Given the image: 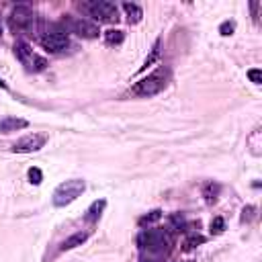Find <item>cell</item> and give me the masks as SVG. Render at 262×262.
<instances>
[{
  "label": "cell",
  "instance_id": "cell-8",
  "mask_svg": "<svg viewBox=\"0 0 262 262\" xmlns=\"http://www.w3.org/2000/svg\"><path fill=\"white\" fill-rule=\"evenodd\" d=\"M45 143H47V135L29 133V135H25V137H20L18 141L12 143V151H16V154H33V151H39Z\"/></svg>",
  "mask_w": 262,
  "mask_h": 262
},
{
  "label": "cell",
  "instance_id": "cell-12",
  "mask_svg": "<svg viewBox=\"0 0 262 262\" xmlns=\"http://www.w3.org/2000/svg\"><path fill=\"white\" fill-rule=\"evenodd\" d=\"M123 10H125V16H127V23L129 25H137L141 18H143V10L139 4L135 2H125L123 4Z\"/></svg>",
  "mask_w": 262,
  "mask_h": 262
},
{
  "label": "cell",
  "instance_id": "cell-2",
  "mask_svg": "<svg viewBox=\"0 0 262 262\" xmlns=\"http://www.w3.org/2000/svg\"><path fill=\"white\" fill-rule=\"evenodd\" d=\"M86 188V182L82 178H72L61 182L55 190H53V205L55 207H66L70 203H74Z\"/></svg>",
  "mask_w": 262,
  "mask_h": 262
},
{
  "label": "cell",
  "instance_id": "cell-14",
  "mask_svg": "<svg viewBox=\"0 0 262 262\" xmlns=\"http://www.w3.org/2000/svg\"><path fill=\"white\" fill-rule=\"evenodd\" d=\"M123 39H125V33L119 31V29H108V31L104 33V41H106V45H121Z\"/></svg>",
  "mask_w": 262,
  "mask_h": 262
},
{
  "label": "cell",
  "instance_id": "cell-15",
  "mask_svg": "<svg viewBox=\"0 0 262 262\" xmlns=\"http://www.w3.org/2000/svg\"><path fill=\"white\" fill-rule=\"evenodd\" d=\"M158 55H160V39H158V41L154 43V47H151V51H149V55L145 57V61H143V66H141V68L137 70V74H141V72H145V70H147V68H149V66H151V63H154L156 59H158Z\"/></svg>",
  "mask_w": 262,
  "mask_h": 262
},
{
  "label": "cell",
  "instance_id": "cell-26",
  "mask_svg": "<svg viewBox=\"0 0 262 262\" xmlns=\"http://www.w3.org/2000/svg\"><path fill=\"white\" fill-rule=\"evenodd\" d=\"M0 35H2V20H0Z\"/></svg>",
  "mask_w": 262,
  "mask_h": 262
},
{
  "label": "cell",
  "instance_id": "cell-23",
  "mask_svg": "<svg viewBox=\"0 0 262 262\" xmlns=\"http://www.w3.org/2000/svg\"><path fill=\"white\" fill-rule=\"evenodd\" d=\"M254 211H256L254 207H246V209L242 211V213H244V215H242V221H250V219L254 217Z\"/></svg>",
  "mask_w": 262,
  "mask_h": 262
},
{
  "label": "cell",
  "instance_id": "cell-1",
  "mask_svg": "<svg viewBox=\"0 0 262 262\" xmlns=\"http://www.w3.org/2000/svg\"><path fill=\"white\" fill-rule=\"evenodd\" d=\"M170 80V70L168 68H158L156 72L147 74L145 78H141L139 82H135L129 90L131 96H139V98H149V96H156L160 94L166 84Z\"/></svg>",
  "mask_w": 262,
  "mask_h": 262
},
{
  "label": "cell",
  "instance_id": "cell-18",
  "mask_svg": "<svg viewBox=\"0 0 262 262\" xmlns=\"http://www.w3.org/2000/svg\"><path fill=\"white\" fill-rule=\"evenodd\" d=\"M27 176H29V180L33 182V184H41V180H43V172L37 168V166H33V168H29V172H27Z\"/></svg>",
  "mask_w": 262,
  "mask_h": 262
},
{
  "label": "cell",
  "instance_id": "cell-21",
  "mask_svg": "<svg viewBox=\"0 0 262 262\" xmlns=\"http://www.w3.org/2000/svg\"><path fill=\"white\" fill-rule=\"evenodd\" d=\"M248 78H250V82L260 84V82H262V70H260V68H252V70H248Z\"/></svg>",
  "mask_w": 262,
  "mask_h": 262
},
{
  "label": "cell",
  "instance_id": "cell-4",
  "mask_svg": "<svg viewBox=\"0 0 262 262\" xmlns=\"http://www.w3.org/2000/svg\"><path fill=\"white\" fill-rule=\"evenodd\" d=\"M14 55H16V59H18L29 72H41V70H45V66H47L45 57L37 55V53L31 49V45L25 43V41H16V43H14Z\"/></svg>",
  "mask_w": 262,
  "mask_h": 262
},
{
  "label": "cell",
  "instance_id": "cell-27",
  "mask_svg": "<svg viewBox=\"0 0 262 262\" xmlns=\"http://www.w3.org/2000/svg\"><path fill=\"white\" fill-rule=\"evenodd\" d=\"M141 262H151V260H141Z\"/></svg>",
  "mask_w": 262,
  "mask_h": 262
},
{
  "label": "cell",
  "instance_id": "cell-13",
  "mask_svg": "<svg viewBox=\"0 0 262 262\" xmlns=\"http://www.w3.org/2000/svg\"><path fill=\"white\" fill-rule=\"evenodd\" d=\"M104 205H106V201H104V199L94 201V203L88 207V211H86V221H96V219L100 217V213H102Z\"/></svg>",
  "mask_w": 262,
  "mask_h": 262
},
{
  "label": "cell",
  "instance_id": "cell-9",
  "mask_svg": "<svg viewBox=\"0 0 262 262\" xmlns=\"http://www.w3.org/2000/svg\"><path fill=\"white\" fill-rule=\"evenodd\" d=\"M68 27H70L72 33H76V35L82 37V39H96V37L100 35L98 27H96L94 23L86 20V18H72V20L68 23Z\"/></svg>",
  "mask_w": 262,
  "mask_h": 262
},
{
  "label": "cell",
  "instance_id": "cell-25",
  "mask_svg": "<svg viewBox=\"0 0 262 262\" xmlns=\"http://www.w3.org/2000/svg\"><path fill=\"white\" fill-rule=\"evenodd\" d=\"M0 88H6V82H4L2 78H0Z\"/></svg>",
  "mask_w": 262,
  "mask_h": 262
},
{
  "label": "cell",
  "instance_id": "cell-16",
  "mask_svg": "<svg viewBox=\"0 0 262 262\" xmlns=\"http://www.w3.org/2000/svg\"><path fill=\"white\" fill-rule=\"evenodd\" d=\"M217 194H219V184H215V182L205 184V188H203V196H205V201H207L209 205L217 201Z\"/></svg>",
  "mask_w": 262,
  "mask_h": 262
},
{
  "label": "cell",
  "instance_id": "cell-22",
  "mask_svg": "<svg viewBox=\"0 0 262 262\" xmlns=\"http://www.w3.org/2000/svg\"><path fill=\"white\" fill-rule=\"evenodd\" d=\"M233 29H235V23H233V20H225V23L219 27V33H221L223 37H227V35L233 33Z\"/></svg>",
  "mask_w": 262,
  "mask_h": 262
},
{
  "label": "cell",
  "instance_id": "cell-5",
  "mask_svg": "<svg viewBox=\"0 0 262 262\" xmlns=\"http://www.w3.org/2000/svg\"><path fill=\"white\" fill-rule=\"evenodd\" d=\"M84 8L88 10V14L98 20V23H117L119 18V8L113 2L106 0H94V2H86Z\"/></svg>",
  "mask_w": 262,
  "mask_h": 262
},
{
  "label": "cell",
  "instance_id": "cell-3",
  "mask_svg": "<svg viewBox=\"0 0 262 262\" xmlns=\"http://www.w3.org/2000/svg\"><path fill=\"white\" fill-rule=\"evenodd\" d=\"M137 244L141 250H147L154 254H164L170 246V235L164 229H145L139 233Z\"/></svg>",
  "mask_w": 262,
  "mask_h": 262
},
{
  "label": "cell",
  "instance_id": "cell-6",
  "mask_svg": "<svg viewBox=\"0 0 262 262\" xmlns=\"http://www.w3.org/2000/svg\"><path fill=\"white\" fill-rule=\"evenodd\" d=\"M8 25H10L12 31H20V33L23 31H31L33 25H35V12L29 6L18 4V6L12 8V12L8 16Z\"/></svg>",
  "mask_w": 262,
  "mask_h": 262
},
{
  "label": "cell",
  "instance_id": "cell-17",
  "mask_svg": "<svg viewBox=\"0 0 262 262\" xmlns=\"http://www.w3.org/2000/svg\"><path fill=\"white\" fill-rule=\"evenodd\" d=\"M203 242H205V237L194 233V235H190V237L184 239V250H194V248H196L199 244H203Z\"/></svg>",
  "mask_w": 262,
  "mask_h": 262
},
{
  "label": "cell",
  "instance_id": "cell-20",
  "mask_svg": "<svg viewBox=\"0 0 262 262\" xmlns=\"http://www.w3.org/2000/svg\"><path fill=\"white\" fill-rule=\"evenodd\" d=\"M225 229V221H223V217H215L213 221H211V233H221Z\"/></svg>",
  "mask_w": 262,
  "mask_h": 262
},
{
  "label": "cell",
  "instance_id": "cell-24",
  "mask_svg": "<svg viewBox=\"0 0 262 262\" xmlns=\"http://www.w3.org/2000/svg\"><path fill=\"white\" fill-rule=\"evenodd\" d=\"M258 8H260V2H252V14H254L256 23H258Z\"/></svg>",
  "mask_w": 262,
  "mask_h": 262
},
{
  "label": "cell",
  "instance_id": "cell-19",
  "mask_svg": "<svg viewBox=\"0 0 262 262\" xmlns=\"http://www.w3.org/2000/svg\"><path fill=\"white\" fill-rule=\"evenodd\" d=\"M162 217V211L160 209H154L149 215H143L141 219H139V225H145V223H154V221H158Z\"/></svg>",
  "mask_w": 262,
  "mask_h": 262
},
{
  "label": "cell",
  "instance_id": "cell-11",
  "mask_svg": "<svg viewBox=\"0 0 262 262\" xmlns=\"http://www.w3.org/2000/svg\"><path fill=\"white\" fill-rule=\"evenodd\" d=\"M88 231H76V233H72L70 237H66L63 242H61V252H66V250H74V248H78V246H82L86 239H88Z\"/></svg>",
  "mask_w": 262,
  "mask_h": 262
},
{
  "label": "cell",
  "instance_id": "cell-10",
  "mask_svg": "<svg viewBox=\"0 0 262 262\" xmlns=\"http://www.w3.org/2000/svg\"><path fill=\"white\" fill-rule=\"evenodd\" d=\"M29 127L27 119H18V117H4L0 119V133H10V131H18Z\"/></svg>",
  "mask_w": 262,
  "mask_h": 262
},
{
  "label": "cell",
  "instance_id": "cell-7",
  "mask_svg": "<svg viewBox=\"0 0 262 262\" xmlns=\"http://www.w3.org/2000/svg\"><path fill=\"white\" fill-rule=\"evenodd\" d=\"M41 45L43 49H47L49 53H63L68 47H70V37L66 31H59V29H51L47 33L41 35Z\"/></svg>",
  "mask_w": 262,
  "mask_h": 262
}]
</instances>
